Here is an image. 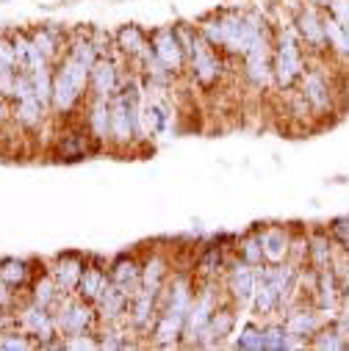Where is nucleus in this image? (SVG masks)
<instances>
[{"mask_svg":"<svg viewBox=\"0 0 349 351\" xmlns=\"http://www.w3.org/2000/svg\"><path fill=\"white\" fill-rule=\"evenodd\" d=\"M272 72L280 89H291V86L302 77L305 72V56L300 47V39L294 31H283L278 39V50H275V61H272Z\"/></svg>","mask_w":349,"mask_h":351,"instance_id":"1","label":"nucleus"},{"mask_svg":"<svg viewBox=\"0 0 349 351\" xmlns=\"http://www.w3.org/2000/svg\"><path fill=\"white\" fill-rule=\"evenodd\" d=\"M300 80H302V97L311 103L313 114H327L333 108V86L324 69H305Z\"/></svg>","mask_w":349,"mask_h":351,"instance_id":"2","label":"nucleus"},{"mask_svg":"<svg viewBox=\"0 0 349 351\" xmlns=\"http://www.w3.org/2000/svg\"><path fill=\"white\" fill-rule=\"evenodd\" d=\"M92 321H95V313H92V307H89V302H86V299L64 302V307H61V313L56 318V329L61 335H67V337L86 335V329L92 326Z\"/></svg>","mask_w":349,"mask_h":351,"instance_id":"3","label":"nucleus"},{"mask_svg":"<svg viewBox=\"0 0 349 351\" xmlns=\"http://www.w3.org/2000/svg\"><path fill=\"white\" fill-rule=\"evenodd\" d=\"M297 34H300V39L311 47V50H316V53H322L324 47H327V36H324V14H319V9H313V6H302L300 12H297Z\"/></svg>","mask_w":349,"mask_h":351,"instance_id":"4","label":"nucleus"},{"mask_svg":"<svg viewBox=\"0 0 349 351\" xmlns=\"http://www.w3.org/2000/svg\"><path fill=\"white\" fill-rule=\"evenodd\" d=\"M153 53L172 69V72H178L183 64H186V50L178 39V34H174V28H161L155 36H153Z\"/></svg>","mask_w":349,"mask_h":351,"instance_id":"5","label":"nucleus"},{"mask_svg":"<svg viewBox=\"0 0 349 351\" xmlns=\"http://www.w3.org/2000/svg\"><path fill=\"white\" fill-rule=\"evenodd\" d=\"M255 288H258V277L252 271L249 263H238V266L230 271V280H227V291L230 296L244 307V304H252V296H255Z\"/></svg>","mask_w":349,"mask_h":351,"instance_id":"6","label":"nucleus"},{"mask_svg":"<svg viewBox=\"0 0 349 351\" xmlns=\"http://www.w3.org/2000/svg\"><path fill=\"white\" fill-rule=\"evenodd\" d=\"M260 246H264V260L278 266V263H283L291 252V235L286 227H269V230L260 232Z\"/></svg>","mask_w":349,"mask_h":351,"instance_id":"7","label":"nucleus"},{"mask_svg":"<svg viewBox=\"0 0 349 351\" xmlns=\"http://www.w3.org/2000/svg\"><path fill=\"white\" fill-rule=\"evenodd\" d=\"M80 95H83V89L69 77V72L64 66H58V72L53 75V106H56V111H61V114L72 111V106L78 103Z\"/></svg>","mask_w":349,"mask_h":351,"instance_id":"8","label":"nucleus"},{"mask_svg":"<svg viewBox=\"0 0 349 351\" xmlns=\"http://www.w3.org/2000/svg\"><path fill=\"white\" fill-rule=\"evenodd\" d=\"M89 83L95 89V97H111L120 89V77H117V66L111 58H98L95 66L89 69Z\"/></svg>","mask_w":349,"mask_h":351,"instance_id":"9","label":"nucleus"},{"mask_svg":"<svg viewBox=\"0 0 349 351\" xmlns=\"http://www.w3.org/2000/svg\"><path fill=\"white\" fill-rule=\"evenodd\" d=\"M333 254H335V241L327 232H313L308 238V263H311V269L316 271H324L333 266Z\"/></svg>","mask_w":349,"mask_h":351,"instance_id":"10","label":"nucleus"},{"mask_svg":"<svg viewBox=\"0 0 349 351\" xmlns=\"http://www.w3.org/2000/svg\"><path fill=\"white\" fill-rule=\"evenodd\" d=\"M83 274V263L75 257V254H67L58 260V266L53 269V280L58 282L61 291H75L78 288V280Z\"/></svg>","mask_w":349,"mask_h":351,"instance_id":"11","label":"nucleus"},{"mask_svg":"<svg viewBox=\"0 0 349 351\" xmlns=\"http://www.w3.org/2000/svg\"><path fill=\"white\" fill-rule=\"evenodd\" d=\"M106 285H109L106 271H100V269H83V274H80L75 291H78V296L86 299V302H98L100 293L106 291Z\"/></svg>","mask_w":349,"mask_h":351,"instance_id":"12","label":"nucleus"},{"mask_svg":"<svg viewBox=\"0 0 349 351\" xmlns=\"http://www.w3.org/2000/svg\"><path fill=\"white\" fill-rule=\"evenodd\" d=\"M23 321H25L28 332H31V335H36V337H42V340L53 337V332H56V318H50L47 307H42V304L28 307V313L23 315Z\"/></svg>","mask_w":349,"mask_h":351,"instance_id":"13","label":"nucleus"},{"mask_svg":"<svg viewBox=\"0 0 349 351\" xmlns=\"http://www.w3.org/2000/svg\"><path fill=\"white\" fill-rule=\"evenodd\" d=\"M252 304H255V315H272V313H278L283 307V299L278 296V291L267 280H258Z\"/></svg>","mask_w":349,"mask_h":351,"instance_id":"14","label":"nucleus"},{"mask_svg":"<svg viewBox=\"0 0 349 351\" xmlns=\"http://www.w3.org/2000/svg\"><path fill=\"white\" fill-rule=\"evenodd\" d=\"M109 280L131 291L133 285L142 282V269H139V263L131 260V257H120L114 266H111V271H109Z\"/></svg>","mask_w":349,"mask_h":351,"instance_id":"15","label":"nucleus"},{"mask_svg":"<svg viewBox=\"0 0 349 351\" xmlns=\"http://www.w3.org/2000/svg\"><path fill=\"white\" fill-rule=\"evenodd\" d=\"M117 47L128 56H144L150 47H147V39H144V31L139 25H122L117 31Z\"/></svg>","mask_w":349,"mask_h":351,"instance_id":"16","label":"nucleus"},{"mask_svg":"<svg viewBox=\"0 0 349 351\" xmlns=\"http://www.w3.org/2000/svg\"><path fill=\"white\" fill-rule=\"evenodd\" d=\"M164 277H166V263H164V257H150L147 263H144V269H142V291H147V293H158L161 291V285H164Z\"/></svg>","mask_w":349,"mask_h":351,"instance_id":"17","label":"nucleus"},{"mask_svg":"<svg viewBox=\"0 0 349 351\" xmlns=\"http://www.w3.org/2000/svg\"><path fill=\"white\" fill-rule=\"evenodd\" d=\"M89 130L95 138H106L111 133V122H109V97H95L92 114H89Z\"/></svg>","mask_w":349,"mask_h":351,"instance_id":"18","label":"nucleus"},{"mask_svg":"<svg viewBox=\"0 0 349 351\" xmlns=\"http://www.w3.org/2000/svg\"><path fill=\"white\" fill-rule=\"evenodd\" d=\"M233 326H236V313L230 307H216L214 315H211V324H208V340H222L227 335H233Z\"/></svg>","mask_w":349,"mask_h":351,"instance_id":"19","label":"nucleus"},{"mask_svg":"<svg viewBox=\"0 0 349 351\" xmlns=\"http://www.w3.org/2000/svg\"><path fill=\"white\" fill-rule=\"evenodd\" d=\"M236 346L244 351H264V329H258L255 324H244Z\"/></svg>","mask_w":349,"mask_h":351,"instance_id":"20","label":"nucleus"},{"mask_svg":"<svg viewBox=\"0 0 349 351\" xmlns=\"http://www.w3.org/2000/svg\"><path fill=\"white\" fill-rule=\"evenodd\" d=\"M28 277V266L23 260H3L0 263V280L6 285H23Z\"/></svg>","mask_w":349,"mask_h":351,"instance_id":"21","label":"nucleus"},{"mask_svg":"<svg viewBox=\"0 0 349 351\" xmlns=\"http://www.w3.org/2000/svg\"><path fill=\"white\" fill-rule=\"evenodd\" d=\"M264 348L267 351L289 348V329H286V324H272V326L264 329Z\"/></svg>","mask_w":349,"mask_h":351,"instance_id":"22","label":"nucleus"},{"mask_svg":"<svg viewBox=\"0 0 349 351\" xmlns=\"http://www.w3.org/2000/svg\"><path fill=\"white\" fill-rule=\"evenodd\" d=\"M86 149H89V144H86V138L83 136H64L61 138V144H58V155L61 158H67V160H75V158H83L86 155Z\"/></svg>","mask_w":349,"mask_h":351,"instance_id":"23","label":"nucleus"},{"mask_svg":"<svg viewBox=\"0 0 349 351\" xmlns=\"http://www.w3.org/2000/svg\"><path fill=\"white\" fill-rule=\"evenodd\" d=\"M34 299H36V304L50 307L56 299H61V288H58V282H56L53 277L39 280V282H36V293H34Z\"/></svg>","mask_w":349,"mask_h":351,"instance_id":"24","label":"nucleus"},{"mask_svg":"<svg viewBox=\"0 0 349 351\" xmlns=\"http://www.w3.org/2000/svg\"><path fill=\"white\" fill-rule=\"evenodd\" d=\"M42 111H45V106L36 97H28V100H20L17 103V119L23 125H36L42 119Z\"/></svg>","mask_w":349,"mask_h":351,"instance_id":"25","label":"nucleus"},{"mask_svg":"<svg viewBox=\"0 0 349 351\" xmlns=\"http://www.w3.org/2000/svg\"><path fill=\"white\" fill-rule=\"evenodd\" d=\"M241 257H244V263H249V266H264V246H260V235L244 241Z\"/></svg>","mask_w":349,"mask_h":351,"instance_id":"26","label":"nucleus"},{"mask_svg":"<svg viewBox=\"0 0 349 351\" xmlns=\"http://www.w3.org/2000/svg\"><path fill=\"white\" fill-rule=\"evenodd\" d=\"M330 235H333L335 246H341V249H349V216H341V219H335V221L330 224Z\"/></svg>","mask_w":349,"mask_h":351,"instance_id":"27","label":"nucleus"},{"mask_svg":"<svg viewBox=\"0 0 349 351\" xmlns=\"http://www.w3.org/2000/svg\"><path fill=\"white\" fill-rule=\"evenodd\" d=\"M327 14L333 20H338L341 25H349V0H330Z\"/></svg>","mask_w":349,"mask_h":351,"instance_id":"28","label":"nucleus"},{"mask_svg":"<svg viewBox=\"0 0 349 351\" xmlns=\"http://www.w3.org/2000/svg\"><path fill=\"white\" fill-rule=\"evenodd\" d=\"M28 340L25 337H3L0 340V348H25Z\"/></svg>","mask_w":349,"mask_h":351,"instance_id":"29","label":"nucleus"},{"mask_svg":"<svg viewBox=\"0 0 349 351\" xmlns=\"http://www.w3.org/2000/svg\"><path fill=\"white\" fill-rule=\"evenodd\" d=\"M305 3H308V6H313V9H319V12H322V9H327V6H330V0H305Z\"/></svg>","mask_w":349,"mask_h":351,"instance_id":"30","label":"nucleus"},{"mask_svg":"<svg viewBox=\"0 0 349 351\" xmlns=\"http://www.w3.org/2000/svg\"><path fill=\"white\" fill-rule=\"evenodd\" d=\"M9 302V291H6V282L0 280V304H6Z\"/></svg>","mask_w":349,"mask_h":351,"instance_id":"31","label":"nucleus"}]
</instances>
